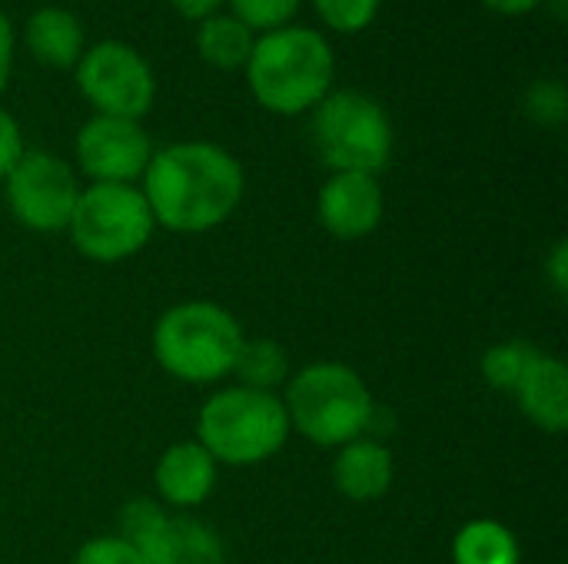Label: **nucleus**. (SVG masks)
<instances>
[{"instance_id": "ddd939ff", "label": "nucleus", "mask_w": 568, "mask_h": 564, "mask_svg": "<svg viewBox=\"0 0 568 564\" xmlns=\"http://www.w3.org/2000/svg\"><path fill=\"white\" fill-rule=\"evenodd\" d=\"M216 472H220V465L213 462V455L196 439L170 445L160 455L156 472H153L160 505H173V509L203 505L216 485Z\"/></svg>"}, {"instance_id": "c756f323", "label": "nucleus", "mask_w": 568, "mask_h": 564, "mask_svg": "<svg viewBox=\"0 0 568 564\" xmlns=\"http://www.w3.org/2000/svg\"><path fill=\"white\" fill-rule=\"evenodd\" d=\"M489 10H496V13H506V17H519V13H529V10H536L542 0H483Z\"/></svg>"}, {"instance_id": "423d86ee", "label": "nucleus", "mask_w": 568, "mask_h": 564, "mask_svg": "<svg viewBox=\"0 0 568 564\" xmlns=\"http://www.w3.org/2000/svg\"><path fill=\"white\" fill-rule=\"evenodd\" d=\"M313 146L333 173L376 176L393 156V123L373 96L336 90L313 106Z\"/></svg>"}, {"instance_id": "c85d7f7f", "label": "nucleus", "mask_w": 568, "mask_h": 564, "mask_svg": "<svg viewBox=\"0 0 568 564\" xmlns=\"http://www.w3.org/2000/svg\"><path fill=\"white\" fill-rule=\"evenodd\" d=\"M549 279H552V286H556V293H559V296H562V293L568 289V246L566 243H559V246L552 249Z\"/></svg>"}, {"instance_id": "f8f14e48", "label": "nucleus", "mask_w": 568, "mask_h": 564, "mask_svg": "<svg viewBox=\"0 0 568 564\" xmlns=\"http://www.w3.org/2000/svg\"><path fill=\"white\" fill-rule=\"evenodd\" d=\"M513 396L536 429L549 435H562L568 429V369L562 359L536 349Z\"/></svg>"}, {"instance_id": "393cba45", "label": "nucleus", "mask_w": 568, "mask_h": 564, "mask_svg": "<svg viewBox=\"0 0 568 564\" xmlns=\"http://www.w3.org/2000/svg\"><path fill=\"white\" fill-rule=\"evenodd\" d=\"M529 113L539 120V123H549V126H556V123H562L566 120V90H562V83H556V80H542V83H536L532 90H529Z\"/></svg>"}, {"instance_id": "a878e982", "label": "nucleus", "mask_w": 568, "mask_h": 564, "mask_svg": "<svg viewBox=\"0 0 568 564\" xmlns=\"http://www.w3.org/2000/svg\"><path fill=\"white\" fill-rule=\"evenodd\" d=\"M23 156V136L17 120L0 106V180L13 170V163Z\"/></svg>"}, {"instance_id": "4be33fe9", "label": "nucleus", "mask_w": 568, "mask_h": 564, "mask_svg": "<svg viewBox=\"0 0 568 564\" xmlns=\"http://www.w3.org/2000/svg\"><path fill=\"white\" fill-rule=\"evenodd\" d=\"M233 17L243 20L250 30H280L290 27V20L300 10V0H230Z\"/></svg>"}, {"instance_id": "9d476101", "label": "nucleus", "mask_w": 568, "mask_h": 564, "mask_svg": "<svg viewBox=\"0 0 568 564\" xmlns=\"http://www.w3.org/2000/svg\"><path fill=\"white\" fill-rule=\"evenodd\" d=\"M153 143L140 120L90 116L77 133V163L93 183H136L146 173Z\"/></svg>"}, {"instance_id": "f03ea898", "label": "nucleus", "mask_w": 568, "mask_h": 564, "mask_svg": "<svg viewBox=\"0 0 568 564\" xmlns=\"http://www.w3.org/2000/svg\"><path fill=\"white\" fill-rule=\"evenodd\" d=\"M336 57L329 40L310 27H280L253 43L246 80L260 106L296 116L313 110L333 86Z\"/></svg>"}, {"instance_id": "a211bd4d", "label": "nucleus", "mask_w": 568, "mask_h": 564, "mask_svg": "<svg viewBox=\"0 0 568 564\" xmlns=\"http://www.w3.org/2000/svg\"><path fill=\"white\" fill-rule=\"evenodd\" d=\"M456 564H519V542L516 535L489 519L469 522L459 529L453 542Z\"/></svg>"}, {"instance_id": "1a4fd4ad", "label": "nucleus", "mask_w": 568, "mask_h": 564, "mask_svg": "<svg viewBox=\"0 0 568 564\" xmlns=\"http://www.w3.org/2000/svg\"><path fill=\"white\" fill-rule=\"evenodd\" d=\"M3 196L13 219L33 233H60L70 226L80 186L73 170L43 150H23L13 170L3 176Z\"/></svg>"}, {"instance_id": "aec40b11", "label": "nucleus", "mask_w": 568, "mask_h": 564, "mask_svg": "<svg viewBox=\"0 0 568 564\" xmlns=\"http://www.w3.org/2000/svg\"><path fill=\"white\" fill-rule=\"evenodd\" d=\"M536 346L529 342H499L483 356V376L493 389L499 392H513L519 376L526 372L529 359H532Z\"/></svg>"}, {"instance_id": "9b49d317", "label": "nucleus", "mask_w": 568, "mask_h": 564, "mask_svg": "<svg viewBox=\"0 0 568 564\" xmlns=\"http://www.w3.org/2000/svg\"><path fill=\"white\" fill-rule=\"evenodd\" d=\"M320 226L343 239L356 243L376 233L383 223V186L373 173H333L316 196Z\"/></svg>"}, {"instance_id": "f257e3e1", "label": "nucleus", "mask_w": 568, "mask_h": 564, "mask_svg": "<svg viewBox=\"0 0 568 564\" xmlns=\"http://www.w3.org/2000/svg\"><path fill=\"white\" fill-rule=\"evenodd\" d=\"M140 180L153 223L173 233H206L226 223L246 186L240 160L203 140L156 150Z\"/></svg>"}, {"instance_id": "412c9836", "label": "nucleus", "mask_w": 568, "mask_h": 564, "mask_svg": "<svg viewBox=\"0 0 568 564\" xmlns=\"http://www.w3.org/2000/svg\"><path fill=\"white\" fill-rule=\"evenodd\" d=\"M313 3L323 23L333 27L336 33H359L379 13V0H313Z\"/></svg>"}, {"instance_id": "6e6552de", "label": "nucleus", "mask_w": 568, "mask_h": 564, "mask_svg": "<svg viewBox=\"0 0 568 564\" xmlns=\"http://www.w3.org/2000/svg\"><path fill=\"white\" fill-rule=\"evenodd\" d=\"M77 86L100 116L140 120L150 113L156 80L150 63L120 40H100L77 60Z\"/></svg>"}, {"instance_id": "5701e85b", "label": "nucleus", "mask_w": 568, "mask_h": 564, "mask_svg": "<svg viewBox=\"0 0 568 564\" xmlns=\"http://www.w3.org/2000/svg\"><path fill=\"white\" fill-rule=\"evenodd\" d=\"M166 515L170 512L160 502H153V499H133L123 509V515H120V539L136 548L140 542H146L166 522Z\"/></svg>"}, {"instance_id": "bb28decb", "label": "nucleus", "mask_w": 568, "mask_h": 564, "mask_svg": "<svg viewBox=\"0 0 568 564\" xmlns=\"http://www.w3.org/2000/svg\"><path fill=\"white\" fill-rule=\"evenodd\" d=\"M10 63H13V27L10 17L0 13V93L10 80Z\"/></svg>"}, {"instance_id": "7ed1b4c3", "label": "nucleus", "mask_w": 568, "mask_h": 564, "mask_svg": "<svg viewBox=\"0 0 568 564\" xmlns=\"http://www.w3.org/2000/svg\"><path fill=\"white\" fill-rule=\"evenodd\" d=\"M243 339V326L230 309L193 299L170 306L156 319L153 356L166 376L186 386H210L233 376Z\"/></svg>"}, {"instance_id": "2eb2a0df", "label": "nucleus", "mask_w": 568, "mask_h": 564, "mask_svg": "<svg viewBox=\"0 0 568 564\" xmlns=\"http://www.w3.org/2000/svg\"><path fill=\"white\" fill-rule=\"evenodd\" d=\"M333 482L353 502L383 499L393 485L389 449L373 439H356V442L339 445V455L333 462Z\"/></svg>"}, {"instance_id": "20e7f679", "label": "nucleus", "mask_w": 568, "mask_h": 564, "mask_svg": "<svg viewBox=\"0 0 568 564\" xmlns=\"http://www.w3.org/2000/svg\"><path fill=\"white\" fill-rule=\"evenodd\" d=\"M283 409L293 432H303L313 445L339 449L363 439L373 425L376 399L356 369L343 362H313L286 379Z\"/></svg>"}, {"instance_id": "cd10ccee", "label": "nucleus", "mask_w": 568, "mask_h": 564, "mask_svg": "<svg viewBox=\"0 0 568 564\" xmlns=\"http://www.w3.org/2000/svg\"><path fill=\"white\" fill-rule=\"evenodd\" d=\"M186 20H206V17H213L226 0H170Z\"/></svg>"}, {"instance_id": "4468645a", "label": "nucleus", "mask_w": 568, "mask_h": 564, "mask_svg": "<svg viewBox=\"0 0 568 564\" xmlns=\"http://www.w3.org/2000/svg\"><path fill=\"white\" fill-rule=\"evenodd\" d=\"M143 564H223V542L196 519H173L136 545Z\"/></svg>"}, {"instance_id": "b1692460", "label": "nucleus", "mask_w": 568, "mask_h": 564, "mask_svg": "<svg viewBox=\"0 0 568 564\" xmlns=\"http://www.w3.org/2000/svg\"><path fill=\"white\" fill-rule=\"evenodd\" d=\"M70 564H143L140 562V552L123 542L120 535H100V539H90L77 548L73 562Z\"/></svg>"}, {"instance_id": "f3484780", "label": "nucleus", "mask_w": 568, "mask_h": 564, "mask_svg": "<svg viewBox=\"0 0 568 564\" xmlns=\"http://www.w3.org/2000/svg\"><path fill=\"white\" fill-rule=\"evenodd\" d=\"M253 43H256L253 30L243 20H236L233 13H213V17L200 20L196 50L216 70H240V66H246V60L253 53Z\"/></svg>"}, {"instance_id": "39448f33", "label": "nucleus", "mask_w": 568, "mask_h": 564, "mask_svg": "<svg viewBox=\"0 0 568 564\" xmlns=\"http://www.w3.org/2000/svg\"><path fill=\"white\" fill-rule=\"evenodd\" d=\"M290 419L276 392L230 386L210 396L196 416V442L216 465H260L290 439Z\"/></svg>"}, {"instance_id": "0eeeda50", "label": "nucleus", "mask_w": 568, "mask_h": 564, "mask_svg": "<svg viewBox=\"0 0 568 564\" xmlns=\"http://www.w3.org/2000/svg\"><path fill=\"white\" fill-rule=\"evenodd\" d=\"M67 229L80 256L93 263H120L150 243L156 223L140 186L90 183L80 189Z\"/></svg>"}, {"instance_id": "dca6fc26", "label": "nucleus", "mask_w": 568, "mask_h": 564, "mask_svg": "<svg viewBox=\"0 0 568 564\" xmlns=\"http://www.w3.org/2000/svg\"><path fill=\"white\" fill-rule=\"evenodd\" d=\"M27 47L47 66H77L83 57V27L63 7H40L27 20Z\"/></svg>"}, {"instance_id": "6ab92c4d", "label": "nucleus", "mask_w": 568, "mask_h": 564, "mask_svg": "<svg viewBox=\"0 0 568 564\" xmlns=\"http://www.w3.org/2000/svg\"><path fill=\"white\" fill-rule=\"evenodd\" d=\"M233 376L240 379L236 386H246L256 392H276L290 379L286 349L276 339H243Z\"/></svg>"}]
</instances>
